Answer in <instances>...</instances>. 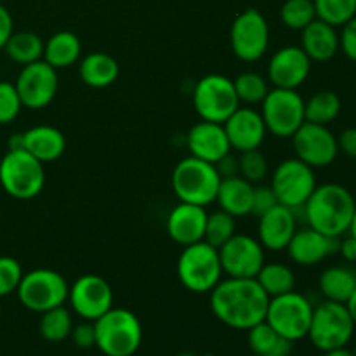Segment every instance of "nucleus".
I'll return each instance as SVG.
<instances>
[{
    "mask_svg": "<svg viewBox=\"0 0 356 356\" xmlns=\"http://www.w3.org/2000/svg\"><path fill=\"white\" fill-rule=\"evenodd\" d=\"M209 294L212 313L229 329L249 330L266 318L270 298L256 278L226 277Z\"/></svg>",
    "mask_w": 356,
    "mask_h": 356,
    "instance_id": "obj_1",
    "label": "nucleus"
},
{
    "mask_svg": "<svg viewBox=\"0 0 356 356\" xmlns=\"http://www.w3.org/2000/svg\"><path fill=\"white\" fill-rule=\"evenodd\" d=\"M356 200L348 188L337 183H325L315 188L302 205L306 225L330 238H341L350 229Z\"/></svg>",
    "mask_w": 356,
    "mask_h": 356,
    "instance_id": "obj_2",
    "label": "nucleus"
},
{
    "mask_svg": "<svg viewBox=\"0 0 356 356\" xmlns=\"http://www.w3.org/2000/svg\"><path fill=\"white\" fill-rule=\"evenodd\" d=\"M96 348L104 356H132L143 343L138 316L125 308H111L94 322Z\"/></svg>",
    "mask_w": 356,
    "mask_h": 356,
    "instance_id": "obj_3",
    "label": "nucleus"
},
{
    "mask_svg": "<svg viewBox=\"0 0 356 356\" xmlns=\"http://www.w3.org/2000/svg\"><path fill=\"white\" fill-rule=\"evenodd\" d=\"M170 184L179 202L207 207L216 202L221 176L214 163L190 155L174 167Z\"/></svg>",
    "mask_w": 356,
    "mask_h": 356,
    "instance_id": "obj_4",
    "label": "nucleus"
},
{
    "mask_svg": "<svg viewBox=\"0 0 356 356\" xmlns=\"http://www.w3.org/2000/svg\"><path fill=\"white\" fill-rule=\"evenodd\" d=\"M176 271L181 285L193 294H209L225 277L219 250L204 240L183 247Z\"/></svg>",
    "mask_w": 356,
    "mask_h": 356,
    "instance_id": "obj_5",
    "label": "nucleus"
},
{
    "mask_svg": "<svg viewBox=\"0 0 356 356\" xmlns=\"http://www.w3.org/2000/svg\"><path fill=\"white\" fill-rule=\"evenodd\" d=\"M0 186L16 200L38 197L45 186L44 163L23 148H9L0 160Z\"/></svg>",
    "mask_w": 356,
    "mask_h": 356,
    "instance_id": "obj_6",
    "label": "nucleus"
},
{
    "mask_svg": "<svg viewBox=\"0 0 356 356\" xmlns=\"http://www.w3.org/2000/svg\"><path fill=\"white\" fill-rule=\"evenodd\" d=\"M355 322L344 302L323 301L313 308L308 337L320 351H330L348 346L355 334Z\"/></svg>",
    "mask_w": 356,
    "mask_h": 356,
    "instance_id": "obj_7",
    "label": "nucleus"
},
{
    "mask_svg": "<svg viewBox=\"0 0 356 356\" xmlns=\"http://www.w3.org/2000/svg\"><path fill=\"white\" fill-rule=\"evenodd\" d=\"M70 285L61 273L47 268H38L23 275L17 285V299L26 309L44 313L68 301Z\"/></svg>",
    "mask_w": 356,
    "mask_h": 356,
    "instance_id": "obj_8",
    "label": "nucleus"
},
{
    "mask_svg": "<svg viewBox=\"0 0 356 356\" xmlns=\"http://www.w3.org/2000/svg\"><path fill=\"white\" fill-rule=\"evenodd\" d=\"M313 308L315 306L306 296L292 291L277 298H270L264 322L277 330L282 337L296 343L308 337Z\"/></svg>",
    "mask_w": 356,
    "mask_h": 356,
    "instance_id": "obj_9",
    "label": "nucleus"
},
{
    "mask_svg": "<svg viewBox=\"0 0 356 356\" xmlns=\"http://www.w3.org/2000/svg\"><path fill=\"white\" fill-rule=\"evenodd\" d=\"M261 117L270 134L291 139L306 122L305 99L298 90L273 87L261 103Z\"/></svg>",
    "mask_w": 356,
    "mask_h": 356,
    "instance_id": "obj_10",
    "label": "nucleus"
},
{
    "mask_svg": "<svg viewBox=\"0 0 356 356\" xmlns=\"http://www.w3.org/2000/svg\"><path fill=\"white\" fill-rule=\"evenodd\" d=\"M270 186L278 204L298 211L308 202L318 184H316L315 169L294 156V159L282 160L275 167Z\"/></svg>",
    "mask_w": 356,
    "mask_h": 356,
    "instance_id": "obj_11",
    "label": "nucleus"
},
{
    "mask_svg": "<svg viewBox=\"0 0 356 356\" xmlns=\"http://www.w3.org/2000/svg\"><path fill=\"white\" fill-rule=\"evenodd\" d=\"M193 106L202 120L225 124L240 106L233 80L219 73L202 76L193 89Z\"/></svg>",
    "mask_w": 356,
    "mask_h": 356,
    "instance_id": "obj_12",
    "label": "nucleus"
},
{
    "mask_svg": "<svg viewBox=\"0 0 356 356\" xmlns=\"http://www.w3.org/2000/svg\"><path fill=\"white\" fill-rule=\"evenodd\" d=\"M233 54L243 63H256L270 47V24L257 9H245L233 19L229 30Z\"/></svg>",
    "mask_w": 356,
    "mask_h": 356,
    "instance_id": "obj_13",
    "label": "nucleus"
},
{
    "mask_svg": "<svg viewBox=\"0 0 356 356\" xmlns=\"http://www.w3.org/2000/svg\"><path fill=\"white\" fill-rule=\"evenodd\" d=\"M291 139L296 159L308 163L313 169L332 165L339 155L337 136H334L329 125L305 122Z\"/></svg>",
    "mask_w": 356,
    "mask_h": 356,
    "instance_id": "obj_14",
    "label": "nucleus"
},
{
    "mask_svg": "<svg viewBox=\"0 0 356 356\" xmlns=\"http://www.w3.org/2000/svg\"><path fill=\"white\" fill-rule=\"evenodd\" d=\"M14 86L19 94L23 108L44 110L54 101L56 94H58V70L40 59V61L23 66Z\"/></svg>",
    "mask_w": 356,
    "mask_h": 356,
    "instance_id": "obj_15",
    "label": "nucleus"
},
{
    "mask_svg": "<svg viewBox=\"0 0 356 356\" xmlns=\"http://www.w3.org/2000/svg\"><path fill=\"white\" fill-rule=\"evenodd\" d=\"M219 261L222 273L232 278H256L264 259V247L259 240L243 233H235L219 247Z\"/></svg>",
    "mask_w": 356,
    "mask_h": 356,
    "instance_id": "obj_16",
    "label": "nucleus"
},
{
    "mask_svg": "<svg viewBox=\"0 0 356 356\" xmlns=\"http://www.w3.org/2000/svg\"><path fill=\"white\" fill-rule=\"evenodd\" d=\"M68 302L73 312L87 322H96L113 308V289L99 275H82L70 285Z\"/></svg>",
    "mask_w": 356,
    "mask_h": 356,
    "instance_id": "obj_17",
    "label": "nucleus"
},
{
    "mask_svg": "<svg viewBox=\"0 0 356 356\" xmlns=\"http://www.w3.org/2000/svg\"><path fill=\"white\" fill-rule=\"evenodd\" d=\"M312 59L301 45H285L268 63V82L278 89L298 90L312 73Z\"/></svg>",
    "mask_w": 356,
    "mask_h": 356,
    "instance_id": "obj_18",
    "label": "nucleus"
},
{
    "mask_svg": "<svg viewBox=\"0 0 356 356\" xmlns=\"http://www.w3.org/2000/svg\"><path fill=\"white\" fill-rule=\"evenodd\" d=\"M232 149L243 153L249 149L261 148L266 139V125H264L261 111L250 106H238L228 120L222 124Z\"/></svg>",
    "mask_w": 356,
    "mask_h": 356,
    "instance_id": "obj_19",
    "label": "nucleus"
},
{
    "mask_svg": "<svg viewBox=\"0 0 356 356\" xmlns=\"http://www.w3.org/2000/svg\"><path fill=\"white\" fill-rule=\"evenodd\" d=\"M9 148H23L42 163L61 159L66 149V139L59 129L52 125H35L21 134H14Z\"/></svg>",
    "mask_w": 356,
    "mask_h": 356,
    "instance_id": "obj_20",
    "label": "nucleus"
},
{
    "mask_svg": "<svg viewBox=\"0 0 356 356\" xmlns=\"http://www.w3.org/2000/svg\"><path fill=\"white\" fill-rule=\"evenodd\" d=\"M186 146L190 155L195 159L205 160L209 163H218L222 156L232 152L228 136L222 124L216 122H198L188 131Z\"/></svg>",
    "mask_w": 356,
    "mask_h": 356,
    "instance_id": "obj_21",
    "label": "nucleus"
},
{
    "mask_svg": "<svg viewBox=\"0 0 356 356\" xmlns=\"http://www.w3.org/2000/svg\"><path fill=\"white\" fill-rule=\"evenodd\" d=\"M337 243H339V238H330L306 226V228L296 229L285 250L291 261H294L299 266H316L330 254L337 252Z\"/></svg>",
    "mask_w": 356,
    "mask_h": 356,
    "instance_id": "obj_22",
    "label": "nucleus"
},
{
    "mask_svg": "<svg viewBox=\"0 0 356 356\" xmlns=\"http://www.w3.org/2000/svg\"><path fill=\"white\" fill-rule=\"evenodd\" d=\"M296 229H298L296 211L278 204L259 218L257 240L266 250L280 252V250L287 249Z\"/></svg>",
    "mask_w": 356,
    "mask_h": 356,
    "instance_id": "obj_23",
    "label": "nucleus"
},
{
    "mask_svg": "<svg viewBox=\"0 0 356 356\" xmlns=\"http://www.w3.org/2000/svg\"><path fill=\"white\" fill-rule=\"evenodd\" d=\"M207 214L209 212L205 211V207L179 202L167 216V233L181 247L202 242L204 240Z\"/></svg>",
    "mask_w": 356,
    "mask_h": 356,
    "instance_id": "obj_24",
    "label": "nucleus"
},
{
    "mask_svg": "<svg viewBox=\"0 0 356 356\" xmlns=\"http://www.w3.org/2000/svg\"><path fill=\"white\" fill-rule=\"evenodd\" d=\"M301 49L312 61H330L339 52V33L336 26L316 17L301 30Z\"/></svg>",
    "mask_w": 356,
    "mask_h": 356,
    "instance_id": "obj_25",
    "label": "nucleus"
},
{
    "mask_svg": "<svg viewBox=\"0 0 356 356\" xmlns=\"http://www.w3.org/2000/svg\"><path fill=\"white\" fill-rule=\"evenodd\" d=\"M252 195L254 184L242 176L222 177L216 202L221 211L228 212L233 218H242L252 211Z\"/></svg>",
    "mask_w": 356,
    "mask_h": 356,
    "instance_id": "obj_26",
    "label": "nucleus"
},
{
    "mask_svg": "<svg viewBox=\"0 0 356 356\" xmlns=\"http://www.w3.org/2000/svg\"><path fill=\"white\" fill-rule=\"evenodd\" d=\"M120 73L117 59L106 52H90L83 56L79 66V76L92 89H104L115 83Z\"/></svg>",
    "mask_w": 356,
    "mask_h": 356,
    "instance_id": "obj_27",
    "label": "nucleus"
},
{
    "mask_svg": "<svg viewBox=\"0 0 356 356\" xmlns=\"http://www.w3.org/2000/svg\"><path fill=\"white\" fill-rule=\"evenodd\" d=\"M82 54V42L73 31H58L44 42V61L54 70L70 68Z\"/></svg>",
    "mask_w": 356,
    "mask_h": 356,
    "instance_id": "obj_28",
    "label": "nucleus"
},
{
    "mask_svg": "<svg viewBox=\"0 0 356 356\" xmlns=\"http://www.w3.org/2000/svg\"><path fill=\"white\" fill-rule=\"evenodd\" d=\"M318 289L327 301L346 305L356 289V271L348 266L327 268L320 275Z\"/></svg>",
    "mask_w": 356,
    "mask_h": 356,
    "instance_id": "obj_29",
    "label": "nucleus"
},
{
    "mask_svg": "<svg viewBox=\"0 0 356 356\" xmlns=\"http://www.w3.org/2000/svg\"><path fill=\"white\" fill-rule=\"evenodd\" d=\"M247 343L250 351L256 356H289L292 351V343L282 337L277 330L271 329L266 322H261L247 330Z\"/></svg>",
    "mask_w": 356,
    "mask_h": 356,
    "instance_id": "obj_30",
    "label": "nucleus"
},
{
    "mask_svg": "<svg viewBox=\"0 0 356 356\" xmlns=\"http://www.w3.org/2000/svg\"><path fill=\"white\" fill-rule=\"evenodd\" d=\"M3 51L10 61L26 66L44 58V40L33 31H16L10 35Z\"/></svg>",
    "mask_w": 356,
    "mask_h": 356,
    "instance_id": "obj_31",
    "label": "nucleus"
},
{
    "mask_svg": "<svg viewBox=\"0 0 356 356\" xmlns=\"http://www.w3.org/2000/svg\"><path fill=\"white\" fill-rule=\"evenodd\" d=\"M268 298L287 294L296 289V275L291 266L284 263H264L256 277Z\"/></svg>",
    "mask_w": 356,
    "mask_h": 356,
    "instance_id": "obj_32",
    "label": "nucleus"
},
{
    "mask_svg": "<svg viewBox=\"0 0 356 356\" xmlns=\"http://www.w3.org/2000/svg\"><path fill=\"white\" fill-rule=\"evenodd\" d=\"M341 108V97L334 90H318L305 101V118L312 124L329 125L339 117Z\"/></svg>",
    "mask_w": 356,
    "mask_h": 356,
    "instance_id": "obj_33",
    "label": "nucleus"
},
{
    "mask_svg": "<svg viewBox=\"0 0 356 356\" xmlns=\"http://www.w3.org/2000/svg\"><path fill=\"white\" fill-rule=\"evenodd\" d=\"M72 313L65 308V305L40 313L38 330H40L42 337L49 341V343H61V341H65L72 334Z\"/></svg>",
    "mask_w": 356,
    "mask_h": 356,
    "instance_id": "obj_34",
    "label": "nucleus"
},
{
    "mask_svg": "<svg viewBox=\"0 0 356 356\" xmlns=\"http://www.w3.org/2000/svg\"><path fill=\"white\" fill-rule=\"evenodd\" d=\"M235 86V92L238 96L240 104H247V106H254V104H261L266 94L270 92V82L266 76L259 75L256 72H243L233 80Z\"/></svg>",
    "mask_w": 356,
    "mask_h": 356,
    "instance_id": "obj_35",
    "label": "nucleus"
},
{
    "mask_svg": "<svg viewBox=\"0 0 356 356\" xmlns=\"http://www.w3.org/2000/svg\"><path fill=\"white\" fill-rule=\"evenodd\" d=\"M235 219L236 218H233V216L228 214V212L221 211V209L207 214L204 242H207L209 245L219 249L222 243L228 242V240L236 233Z\"/></svg>",
    "mask_w": 356,
    "mask_h": 356,
    "instance_id": "obj_36",
    "label": "nucleus"
},
{
    "mask_svg": "<svg viewBox=\"0 0 356 356\" xmlns=\"http://www.w3.org/2000/svg\"><path fill=\"white\" fill-rule=\"evenodd\" d=\"M280 19L287 28L301 31L316 19L313 0H285L280 9Z\"/></svg>",
    "mask_w": 356,
    "mask_h": 356,
    "instance_id": "obj_37",
    "label": "nucleus"
},
{
    "mask_svg": "<svg viewBox=\"0 0 356 356\" xmlns=\"http://www.w3.org/2000/svg\"><path fill=\"white\" fill-rule=\"evenodd\" d=\"M316 17L332 26H343L356 16V0H313Z\"/></svg>",
    "mask_w": 356,
    "mask_h": 356,
    "instance_id": "obj_38",
    "label": "nucleus"
},
{
    "mask_svg": "<svg viewBox=\"0 0 356 356\" xmlns=\"http://www.w3.org/2000/svg\"><path fill=\"white\" fill-rule=\"evenodd\" d=\"M268 172H270V165H268L266 156L263 155L259 148L240 153L238 176H242L243 179H247L252 184H257L264 177H268Z\"/></svg>",
    "mask_w": 356,
    "mask_h": 356,
    "instance_id": "obj_39",
    "label": "nucleus"
},
{
    "mask_svg": "<svg viewBox=\"0 0 356 356\" xmlns=\"http://www.w3.org/2000/svg\"><path fill=\"white\" fill-rule=\"evenodd\" d=\"M21 108H23V103H21L16 86L0 80V125L16 120Z\"/></svg>",
    "mask_w": 356,
    "mask_h": 356,
    "instance_id": "obj_40",
    "label": "nucleus"
},
{
    "mask_svg": "<svg viewBox=\"0 0 356 356\" xmlns=\"http://www.w3.org/2000/svg\"><path fill=\"white\" fill-rule=\"evenodd\" d=\"M23 275L19 261L9 256L0 257V298L16 292Z\"/></svg>",
    "mask_w": 356,
    "mask_h": 356,
    "instance_id": "obj_41",
    "label": "nucleus"
},
{
    "mask_svg": "<svg viewBox=\"0 0 356 356\" xmlns=\"http://www.w3.org/2000/svg\"><path fill=\"white\" fill-rule=\"evenodd\" d=\"M275 205H278V200L277 197H275L271 186H264V184L263 186H257V184H254L252 211H250V214L261 218V216L266 214L268 211H271Z\"/></svg>",
    "mask_w": 356,
    "mask_h": 356,
    "instance_id": "obj_42",
    "label": "nucleus"
},
{
    "mask_svg": "<svg viewBox=\"0 0 356 356\" xmlns=\"http://www.w3.org/2000/svg\"><path fill=\"white\" fill-rule=\"evenodd\" d=\"M341 28L343 30L339 33V51H343L348 59L356 63V16L351 17Z\"/></svg>",
    "mask_w": 356,
    "mask_h": 356,
    "instance_id": "obj_43",
    "label": "nucleus"
},
{
    "mask_svg": "<svg viewBox=\"0 0 356 356\" xmlns=\"http://www.w3.org/2000/svg\"><path fill=\"white\" fill-rule=\"evenodd\" d=\"M70 337H72L73 344H75L76 348H82V350L96 346L94 322H87V320H83V322L79 323V325H73Z\"/></svg>",
    "mask_w": 356,
    "mask_h": 356,
    "instance_id": "obj_44",
    "label": "nucleus"
},
{
    "mask_svg": "<svg viewBox=\"0 0 356 356\" xmlns=\"http://www.w3.org/2000/svg\"><path fill=\"white\" fill-rule=\"evenodd\" d=\"M339 153H344L350 159H356V127H348L337 136Z\"/></svg>",
    "mask_w": 356,
    "mask_h": 356,
    "instance_id": "obj_45",
    "label": "nucleus"
},
{
    "mask_svg": "<svg viewBox=\"0 0 356 356\" xmlns=\"http://www.w3.org/2000/svg\"><path fill=\"white\" fill-rule=\"evenodd\" d=\"M14 33V21L10 13L7 10V7H3L0 3V49L6 47L7 40L10 38V35Z\"/></svg>",
    "mask_w": 356,
    "mask_h": 356,
    "instance_id": "obj_46",
    "label": "nucleus"
},
{
    "mask_svg": "<svg viewBox=\"0 0 356 356\" xmlns=\"http://www.w3.org/2000/svg\"><path fill=\"white\" fill-rule=\"evenodd\" d=\"M337 252L341 254L344 261L348 263H356V238L351 236L350 233L343 235L339 238V243H337Z\"/></svg>",
    "mask_w": 356,
    "mask_h": 356,
    "instance_id": "obj_47",
    "label": "nucleus"
},
{
    "mask_svg": "<svg viewBox=\"0 0 356 356\" xmlns=\"http://www.w3.org/2000/svg\"><path fill=\"white\" fill-rule=\"evenodd\" d=\"M216 169H218L219 176L222 177H232L238 176V159L236 156H232V152L226 156H222L218 163H216Z\"/></svg>",
    "mask_w": 356,
    "mask_h": 356,
    "instance_id": "obj_48",
    "label": "nucleus"
},
{
    "mask_svg": "<svg viewBox=\"0 0 356 356\" xmlns=\"http://www.w3.org/2000/svg\"><path fill=\"white\" fill-rule=\"evenodd\" d=\"M323 356H356V355L353 353V350H348L346 346H343V348H336V350L325 351V355Z\"/></svg>",
    "mask_w": 356,
    "mask_h": 356,
    "instance_id": "obj_49",
    "label": "nucleus"
},
{
    "mask_svg": "<svg viewBox=\"0 0 356 356\" xmlns=\"http://www.w3.org/2000/svg\"><path fill=\"white\" fill-rule=\"evenodd\" d=\"M346 306H348V312H350L351 318H353V322H355V325H356V289H355L353 294H351V298L348 299Z\"/></svg>",
    "mask_w": 356,
    "mask_h": 356,
    "instance_id": "obj_50",
    "label": "nucleus"
},
{
    "mask_svg": "<svg viewBox=\"0 0 356 356\" xmlns=\"http://www.w3.org/2000/svg\"><path fill=\"white\" fill-rule=\"evenodd\" d=\"M348 233L356 238V209H355V214H353V219H351V225H350V229H348Z\"/></svg>",
    "mask_w": 356,
    "mask_h": 356,
    "instance_id": "obj_51",
    "label": "nucleus"
},
{
    "mask_svg": "<svg viewBox=\"0 0 356 356\" xmlns=\"http://www.w3.org/2000/svg\"><path fill=\"white\" fill-rule=\"evenodd\" d=\"M179 356H193V355H190V353H184V355H179Z\"/></svg>",
    "mask_w": 356,
    "mask_h": 356,
    "instance_id": "obj_52",
    "label": "nucleus"
},
{
    "mask_svg": "<svg viewBox=\"0 0 356 356\" xmlns=\"http://www.w3.org/2000/svg\"><path fill=\"white\" fill-rule=\"evenodd\" d=\"M204 356H216V355H204Z\"/></svg>",
    "mask_w": 356,
    "mask_h": 356,
    "instance_id": "obj_53",
    "label": "nucleus"
},
{
    "mask_svg": "<svg viewBox=\"0 0 356 356\" xmlns=\"http://www.w3.org/2000/svg\"><path fill=\"white\" fill-rule=\"evenodd\" d=\"M353 353H355V355H356V348H355V350H353Z\"/></svg>",
    "mask_w": 356,
    "mask_h": 356,
    "instance_id": "obj_54",
    "label": "nucleus"
}]
</instances>
